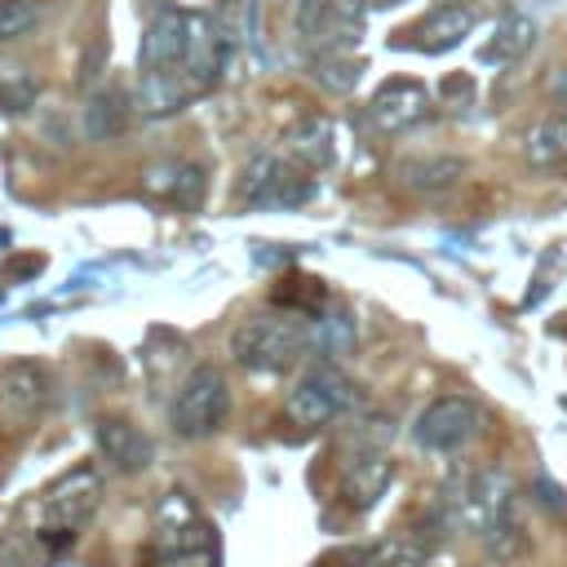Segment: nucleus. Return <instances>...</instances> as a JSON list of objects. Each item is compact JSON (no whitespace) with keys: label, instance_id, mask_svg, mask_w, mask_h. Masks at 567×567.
<instances>
[{"label":"nucleus","instance_id":"f257e3e1","mask_svg":"<svg viewBox=\"0 0 567 567\" xmlns=\"http://www.w3.org/2000/svg\"><path fill=\"white\" fill-rule=\"evenodd\" d=\"M315 346V328L292 310H257L235 323L230 354L248 372H284Z\"/></svg>","mask_w":567,"mask_h":567},{"label":"nucleus","instance_id":"f03ea898","mask_svg":"<svg viewBox=\"0 0 567 567\" xmlns=\"http://www.w3.org/2000/svg\"><path fill=\"white\" fill-rule=\"evenodd\" d=\"M439 505L447 509L452 527L474 532L483 540L505 514H514V483L501 470H461L447 478Z\"/></svg>","mask_w":567,"mask_h":567},{"label":"nucleus","instance_id":"7ed1b4c3","mask_svg":"<svg viewBox=\"0 0 567 567\" xmlns=\"http://www.w3.org/2000/svg\"><path fill=\"white\" fill-rule=\"evenodd\" d=\"M230 412V385H226V372L213 368V363H199L186 372V381L177 385V399H173V434L177 439H208L221 430Z\"/></svg>","mask_w":567,"mask_h":567},{"label":"nucleus","instance_id":"20e7f679","mask_svg":"<svg viewBox=\"0 0 567 567\" xmlns=\"http://www.w3.org/2000/svg\"><path fill=\"white\" fill-rule=\"evenodd\" d=\"M350 408H354V381H350L341 368H332V363H310V368L297 377V385L288 390V399H284L288 421L301 425V430L332 425V421L346 416Z\"/></svg>","mask_w":567,"mask_h":567},{"label":"nucleus","instance_id":"39448f33","mask_svg":"<svg viewBox=\"0 0 567 567\" xmlns=\"http://www.w3.org/2000/svg\"><path fill=\"white\" fill-rule=\"evenodd\" d=\"M310 195H315V182L306 177V168H297L292 159H279L270 151L252 155L235 182V199L248 208H297Z\"/></svg>","mask_w":567,"mask_h":567},{"label":"nucleus","instance_id":"423d86ee","mask_svg":"<svg viewBox=\"0 0 567 567\" xmlns=\"http://www.w3.org/2000/svg\"><path fill=\"white\" fill-rule=\"evenodd\" d=\"M97 501H102L97 465H80L71 474H62L40 501V536L44 540H71L97 514Z\"/></svg>","mask_w":567,"mask_h":567},{"label":"nucleus","instance_id":"0eeeda50","mask_svg":"<svg viewBox=\"0 0 567 567\" xmlns=\"http://www.w3.org/2000/svg\"><path fill=\"white\" fill-rule=\"evenodd\" d=\"M53 403V377L35 359H9L0 368V425L22 434L35 421H44Z\"/></svg>","mask_w":567,"mask_h":567},{"label":"nucleus","instance_id":"6e6552de","mask_svg":"<svg viewBox=\"0 0 567 567\" xmlns=\"http://www.w3.org/2000/svg\"><path fill=\"white\" fill-rule=\"evenodd\" d=\"M478 425H483V412H478L474 399H465V394H443V399H434V403L416 416L412 439H416L425 452L447 456V452H461V447L478 434Z\"/></svg>","mask_w":567,"mask_h":567},{"label":"nucleus","instance_id":"1a4fd4ad","mask_svg":"<svg viewBox=\"0 0 567 567\" xmlns=\"http://www.w3.org/2000/svg\"><path fill=\"white\" fill-rule=\"evenodd\" d=\"M190 53V13L186 9H164L146 22L142 44H137V66L142 75L151 71H177Z\"/></svg>","mask_w":567,"mask_h":567},{"label":"nucleus","instance_id":"9d476101","mask_svg":"<svg viewBox=\"0 0 567 567\" xmlns=\"http://www.w3.org/2000/svg\"><path fill=\"white\" fill-rule=\"evenodd\" d=\"M430 115V93L416 80H385L368 102V124L377 133H408Z\"/></svg>","mask_w":567,"mask_h":567},{"label":"nucleus","instance_id":"9b49d317","mask_svg":"<svg viewBox=\"0 0 567 567\" xmlns=\"http://www.w3.org/2000/svg\"><path fill=\"white\" fill-rule=\"evenodd\" d=\"M394 478V461L385 456V447H350L346 465H341V492L354 509H372L381 501V492Z\"/></svg>","mask_w":567,"mask_h":567},{"label":"nucleus","instance_id":"f8f14e48","mask_svg":"<svg viewBox=\"0 0 567 567\" xmlns=\"http://www.w3.org/2000/svg\"><path fill=\"white\" fill-rule=\"evenodd\" d=\"M359 27L337 13L332 0H301L297 4V31L315 53H350L359 44Z\"/></svg>","mask_w":567,"mask_h":567},{"label":"nucleus","instance_id":"ddd939ff","mask_svg":"<svg viewBox=\"0 0 567 567\" xmlns=\"http://www.w3.org/2000/svg\"><path fill=\"white\" fill-rule=\"evenodd\" d=\"M93 439H97V452H102L106 470H115V474H137V470H146L151 456H155L151 434H142V430H137L133 421H124V416H102L97 430H93Z\"/></svg>","mask_w":567,"mask_h":567},{"label":"nucleus","instance_id":"4468645a","mask_svg":"<svg viewBox=\"0 0 567 567\" xmlns=\"http://www.w3.org/2000/svg\"><path fill=\"white\" fill-rule=\"evenodd\" d=\"M474 22H478V13H474L470 4L447 0V4H434V9H430L412 31H403V35H408V44L421 49V53H447V49H456V44L474 31Z\"/></svg>","mask_w":567,"mask_h":567},{"label":"nucleus","instance_id":"2eb2a0df","mask_svg":"<svg viewBox=\"0 0 567 567\" xmlns=\"http://www.w3.org/2000/svg\"><path fill=\"white\" fill-rule=\"evenodd\" d=\"M284 155L306 168V173H319V168H332L337 159V128L328 115H306L297 120L288 133H284Z\"/></svg>","mask_w":567,"mask_h":567},{"label":"nucleus","instance_id":"dca6fc26","mask_svg":"<svg viewBox=\"0 0 567 567\" xmlns=\"http://www.w3.org/2000/svg\"><path fill=\"white\" fill-rule=\"evenodd\" d=\"M394 177L412 195H439V190H447L465 177V159H456V155H412L394 168Z\"/></svg>","mask_w":567,"mask_h":567},{"label":"nucleus","instance_id":"f3484780","mask_svg":"<svg viewBox=\"0 0 567 567\" xmlns=\"http://www.w3.org/2000/svg\"><path fill=\"white\" fill-rule=\"evenodd\" d=\"M190 97H199V89L190 84V75L177 66V71H151V75H142V89H137V106H142V115H173V111H182Z\"/></svg>","mask_w":567,"mask_h":567},{"label":"nucleus","instance_id":"a211bd4d","mask_svg":"<svg viewBox=\"0 0 567 567\" xmlns=\"http://www.w3.org/2000/svg\"><path fill=\"white\" fill-rule=\"evenodd\" d=\"M430 540L416 536V532H403V536H385V540H372L363 549L350 554V567H425L430 563Z\"/></svg>","mask_w":567,"mask_h":567},{"label":"nucleus","instance_id":"6ab92c4d","mask_svg":"<svg viewBox=\"0 0 567 567\" xmlns=\"http://www.w3.org/2000/svg\"><path fill=\"white\" fill-rule=\"evenodd\" d=\"M523 155L536 168L567 164V115L563 111H549V115L532 120V128L523 133Z\"/></svg>","mask_w":567,"mask_h":567},{"label":"nucleus","instance_id":"aec40b11","mask_svg":"<svg viewBox=\"0 0 567 567\" xmlns=\"http://www.w3.org/2000/svg\"><path fill=\"white\" fill-rule=\"evenodd\" d=\"M532 44H536V22H532V18H523V13H505V18L496 22L492 40L478 49V58H483L487 66H505V62L523 58Z\"/></svg>","mask_w":567,"mask_h":567},{"label":"nucleus","instance_id":"412c9836","mask_svg":"<svg viewBox=\"0 0 567 567\" xmlns=\"http://www.w3.org/2000/svg\"><path fill=\"white\" fill-rule=\"evenodd\" d=\"M128 128V97L120 89H97L84 106V133L93 142H115Z\"/></svg>","mask_w":567,"mask_h":567},{"label":"nucleus","instance_id":"4be33fe9","mask_svg":"<svg viewBox=\"0 0 567 567\" xmlns=\"http://www.w3.org/2000/svg\"><path fill=\"white\" fill-rule=\"evenodd\" d=\"M155 545H159V554H155L151 567H213V545H208L204 532H195V536H173V532L159 527Z\"/></svg>","mask_w":567,"mask_h":567},{"label":"nucleus","instance_id":"5701e85b","mask_svg":"<svg viewBox=\"0 0 567 567\" xmlns=\"http://www.w3.org/2000/svg\"><path fill=\"white\" fill-rule=\"evenodd\" d=\"M164 177L168 182H146L151 190H159V195H168L177 208H199V199H204V168L199 164H173V168H164Z\"/></svg>","mask_w":567,"mask_h":567},{"label":"nucleus","instance_id":"b1692460","mask_svg":"<svg viewBox=\"0 0 567 567\" xmlns=\"http://www.w3.org/2000/svg\"><path fill=\"white\" fill-rule=\"evenodd\" d=\"M310 75L332 93H350L359 84V75H363V62L350 58V53H315L310 58Z\"/></svg>","mask_w":567,"mask_h":567},{"label":"nucleus","instance_id":"393cba45","mask_svg":"<svg viewBox=\"0 0 567 567\" xmlns=\"http://www.w3.org/2000/svg\"><path fill=\"white\" fill-rule=\"evenodd\" d=\"M40 97V80L27 66H0V111L18 115Z\"/></svg>","mask_w":567,"mask_h":567},{"label":"nucleus","instance_id":"a878e982","mask_svg":"<svg viewBox=\"0 0 567 567\" xmlns=\"http://www.w3.org/2000/svg\"><path fill=\"white\" fill-rule=\"evenodd\" d=\"M213 18H217L221 35H226V40H230V49H235V44L252 40V27H257V0H226Z\"/></svg>","mask_w":567,"mask_h":567},{"label":"nucleus","instance_id":"bb28decb","mask_svg":"<svg viewBox=\"0 0 567 567\" xmlns=\"http://www.w3.org/2000/svg\"><path fill=\"white\" fill-rule=\"evenodd\" d=\"M35 22H40V4L35 0H0V44L22 40Z\"/></svg>","mask_w":567,"mask_h":567},{"label":"nucleus","instance_id":"cd10ccee","mask_svg":"<svg viewBox=\"0 0 567 567\" xmlns=\"http://www.w3.org/2000/svg\"><path fill=\"white\" fill-rule=\"evenodd\" d=\"M483 545H487L492 558H514V554H523V549H527V536H523L518 514H505V518L483 536Z\"/></svg>","mask_w":567,"mask_h":567},{"label":"nucleus","instance_id":"c85d7f7f","mask_svg":"<svg viewBox=\"0 0 567 567\" xmlns=\"http://www.w3.org/2000/svg\"><path fill=\"white\" fill-rule=\"evenodd\" d=\"M332 4H337V13H341V18H350V22H363V13H368L377 0H332Z\"/></svg>","mask_w":567,"mask_h":567},{"label":"nucleus","instance_id":"c756f323","mask_svg":"<svg viewBox=\"0 0 567 567\" xmlns=\"http://www.w3.org/2000/svg\"><path fill=\"white\" fill-rule=\"evenodd\" d=\"M549 97L558 102V111L567 115V66H558L554 75H549Z\"/></svg>","mask_w":567,"mask_h":567},{"label":"nucleus","instance_id":"7c9ffc66","mask_svg":"<svg viewBox=\"0 0 567 567\" xmlns=\"http://www.w3.org/2000/svg\"><path fill=\"white\" fill-rule=\"evenodd\" d=\"M536 492H545V496H540L545 505H554V509H563V496H558V487H554L549 478H536Z\"/></svg>","mask_w":567,"mask_h":567},{"label":"nucleus","instance_id":"2f4dec72","mask_svg":"<svg viewBox=\"0 0 567 567\" xmlns=\"http://www.w3.org/2000/svg\"><path fill=\"white\" fill-rule=\"evenodd\" d=\"M377 4H399V0H377Z\"/></svg>","mask_w":567,"mask_h":567}]
</instances>
